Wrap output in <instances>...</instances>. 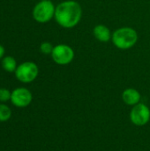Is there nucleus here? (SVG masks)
Masks as SVG:
<instances>
[{"instance_id":"nucleus-1","label":"nucleus","mask_w":150,"mask_h":151,"mask_svg":"<svg viewBox=\"0 0 150 151\" xmlns=\"http://www.w3.org/2000/svg\"><path fill=\"white\" fill-rule=\"evenodd\" d=\"M82 16L80 4L73 0L60 3L55 11V19L58 25L65 28H72L79 24Z\"/></svg>"},{"instance_id":"nucleus-2","label":"nucleus","mask_w":150,"mask_h":151,"mask_svg":"<svg viewBox=\"0 0 150 151\" xmlns=\"http://www.w3.org/2000/svg\"><path fill=\"white\" fill-rule=\"evenodd\" d=\"M113 44L120 50H128L135 45L138 41V34L132 27H121L114 31L111 36Z\"/></svg>"},{"instance_id":"nucleus-3","label":"nucleus","mask_w":150,"mask_h":151,"mask_svg":"<svg viewBox=\"0 0 150 151\" xmlns=\"http://www.w3.org/2000/svg\"><path fill=\"white\" fill-rule=\"evenodd\" d=\"M56 7L50 0L40 1L33 10V17L39 23L49 22L55 16Z\"/></svg>"},{"instance_id":"nucleus-4","label":"nucleus","mask_w":150,"mask_h":151,"mask_svg":"<svg viewBox=\"0 0 150 151\" xmlns=\"http://www.w3.org/2000/svg\"><path fill=\"white\" fill-rule=\"evenodd\" d=\"M38 73V66L34 62H24L17 67L15 76L19 81L23 83H29L36 79Z\"/></svg>"},{"instance_id":"nucleus-5","label":"nucleus","mask_w":150,"mask_h":151,"mask_svg":"<svg viewBox=\"0 0 150 151\" xmlns=\"http://www.w3.org/2000/svg\"><path fill=\"white\" fill-rule=\"evenodd\" d=\"M51 57L54 62L60 65L70 64L74 58L73 50L66 44H58L53 48Z\"/></svg>"},{"instance_id":"nucleus-6","label":"nucleus","mask_w":150,"mask_h":151,"mask_svg":"<svg viewBox=\"0 0 150 151\" xmlns=\"http://www.w3.org/2000/svg\"><path fill=\"white\" fill-rule=\"evenodd\" d=\"M130 119L132 123L137 127H143L150 120V110L148 105L139 103L134 105L130 112Z\"/></svg>"},{"instance_id":"nucleus-7","label":"nucleus","mask_w":150,"mask_h":151,"mask_svg":"<svg viewBox=\"0 0 150 151\" xmlns=\"http://www.w3.org/2000/svg\"><path fill=\"white\" fill-rule=\"evenodd\" d=\"M33 99L32 93L25 88H18L11 92V101L13 105L19 108L28 106Z\"/></svg>"},{"instance_id":"nucleus-8","label":"nucleus","mask_w":150,"mask_h":151,"mask_svg":"<svg viewBox=\"0 0 150 151\" xmlns=\"http://www.w3.org/2000/svg\"><path fill=\"white\" fill-rule=\"evenodd\" d=\"M122 99L124 103L130 106H134L138 104L141 99L140 92L135 88H126L122 93Z\"/></svg>"},{"instance_id":"nucleus-9","label":"nucleus","mask_w":150,"mask_h":151,"mask_svg":"<svg viewBox=\"0 0 150 151\" xmlns=\"http://www.w3.org/2000/svg\"><path fill=\"white\" fill-rule=\"evenodd\" d=\"M93 34L95 35V37L103 42H107L111 39L112 35L111 34L110 29L104 26V25H97L95 27L94 30H93Z\"/></svg>"},{"instance_id":"nucleus-10","label":"nucleus","mask_w":150,"mask_h":151,"mask_svg":"<svg viewBox=\"0 0 150 151\" xmlns=\"http://www.w3.org/2000/svg\"><path fill=\"white\" fill-rule=\"evenodd\" d=\"M2 67L4 71L8 73H12L16 71L18 66H17L16 60L11 56H7L4 57L2 60Z\"/></svg>"},{"instance_id":"nucleus-11","label":"nucleus","mask_w":150,"mask_h":151,"mask_svg":"<svg viewBox=\"0 0 150 151\" xmlns=\"http://www.w3.org/2000/svg\"><path fill=\"white\" fill-rule=\"evenodd\" d=\"M11 109L7 105L4 104H0V121L1 122L7 121L11 119Z\"/></svg>"},{"instance_id":"nucleus-12","label":"nucleus","mask_w":150,"mask_h":151,"mask_svg":"<svg viewBox=\"0 0 150 151\" xmlns=\"http://www.w3.org/2000/svg\"><path fill=\"white\" fill-rule=\"evenodd\" d=\"M53 46L51 45L50 42H44L40 45V50L43 53V54H51L52 50H53Z\"/></svg>"},{"instance_id":"nucleus-13","label":"nucleus","mask_w":150,"mask_h":151,"mask_svg":"<svg viewBox=\"0 0 150 151\" xmlns=\"http://www.w3.org/2000/svg\"><path fill=\"white\" fill-rule=\"evenodd\" d=\"M11 93L6 88H0V102H7L11 100Z\"/></svg>"},{"instance_id":"nucleus-14","label":"nucleus","mask_w":150,"mask_h":151,"mask_svg":"<svg viewBox=\"0 0 150 151\" xmlns=\"http://www.w3.org/2000/svg\"><path fill=\"white\" fill-rule=\"evenodd\" d=\"M4 54V48L2 45H0V59L3 58Z\"/></svg>"},{"instance_id":"nucleus-15","label":"nucleus","mask_w":150,"mask_h":151,"mask_svg":"<svg viewBox=\"0 0 150 151\" xmlns=\"http://www.w3.org/2000/svg\"><path fill=\"white\" fill-rule=\"evenodd\" d=\"M41 1H45V0H41Z\"/></svg>"}]
</instances>
